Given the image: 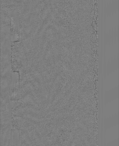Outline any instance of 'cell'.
<instances>
[{"instance_id":"obj_1","label":"cell","mask_w":119,"mask_h":146,"mask_svg":"<svg viewBox=\"0 0 119 146\" xmlns=\"http://www.w3.org/2000/svg\"><path fill=\"white\" fill-rule=\"evenodd\" d=\"M10 146H20V132L18 129L11 130Z\"/></svg>"}]
</instances>
